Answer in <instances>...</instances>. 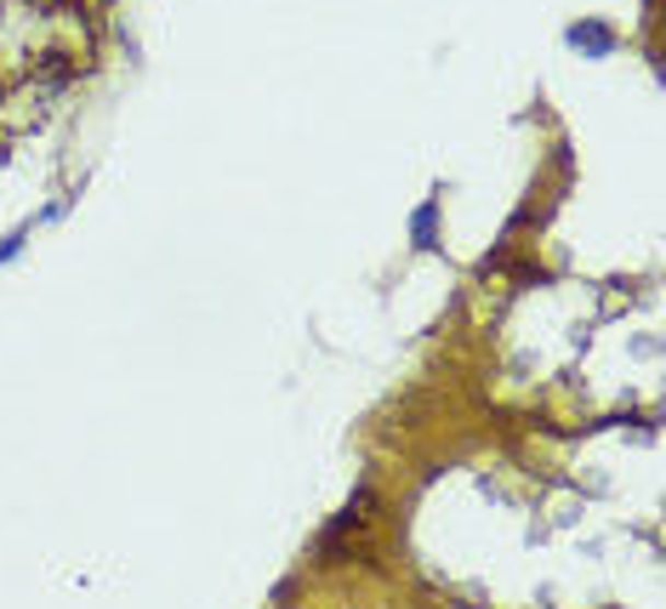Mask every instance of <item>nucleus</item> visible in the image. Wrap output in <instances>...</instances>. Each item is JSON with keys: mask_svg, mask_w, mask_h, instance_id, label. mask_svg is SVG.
Segmentation results:
<instances>
[{"mask_svg": "<svg viewBox=\"0 0 666 609\" xmlns=\"http://www.w3.org/2000/svg\"><path fill=\"white\" fill-rule=\"evenodd\" d=\"M97 7H114V0H97Z\"/></svg>", "mask_w": 666, "mask_h": 609, "instance_id": "nucleus-6", "label": "nucleus"}, {"mask_svg": "<svg viewBox=\"0 0 666 609\" xmlns=\"http://www.w3.org/2000/svg\"><path fill=\"white\" fill-rule=\"evenodd\" d=\"M23 240H28V228H12V234L0 240V263H12V256L23 251Z\"/></svg>", "mask_w": 666, "mask_h": 609, "instance_id": "nucleus-4", "label": "nucleus"}, {"mask_svg": "<svg viewBox=\"0 0 666 609\" xmlns=\"http://www.w3.org/2000/svg\"><path fill=\"white\" fill-rule=\"evenodd\" d=\"M28 80H41L46 92H64V85L80 80V57L69 46H46V51L28 57Z\"/></svg>", "mask_w": 666, "mask_h": 609, "instance_id": "nucleus-1", "label": "nucleus"}, {"mask_svg": "<svg viewBox=\"0 0 666 609\" xmlns=\"http://www.w3.org/2000/svg\"><path fill=\"white\" fill-rule=\"evenodd\" d=\"M411 240H416V251H439V194H427L411 211Z\"/></svg>", "mask_w": 666, "mask_h": 609, "instance_id": "nucleus-3", "label": "nucleus"}, {"mask_svg": "<svg viewBox=\"0 0 666 609\" xmlns=\"http://www.w3.org/2000/svg\"><path fill=\"white\" fill-rule=\"evenodd\" d=\"M564 41L582 51V57H616V28H610V23H598V18L570 23V28H564Z\"/></svg>", "mask_w": 666, "mask_h": 609, "instance_id": "nucleus-2", "label": "nucleus"}, {"mask_svg": "<svg viewBox=\"0 0 666 609\" xmlns=\"http://www.w3.org/2000/svg\"><path fill=\"white\" fill-rule=\"evenodd\" d=\"M7 160H12V154H7V142H0V165H7Z\"/></svg>", "mask_w": 666, "mask_h": 609, "instance_id": "nucleus-5", "label": "nucleus"}]
</instances>
